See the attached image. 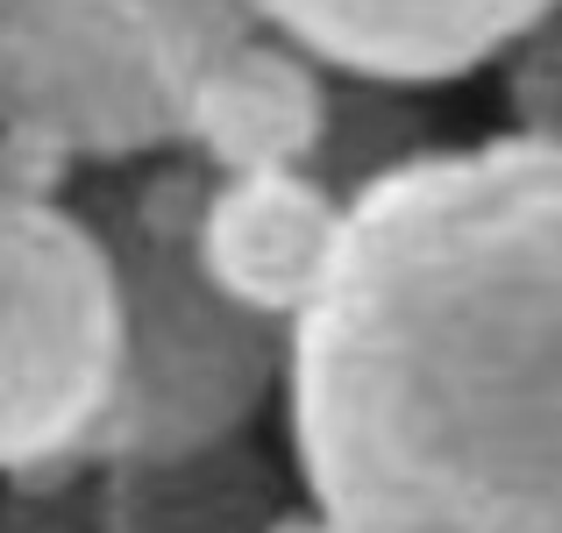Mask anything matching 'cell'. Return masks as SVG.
I'll return each instance as SVG.
<instances>
[{
  "label": "cell",
  "mask_w": 562,
  "mask_h": 533,
  "mask_svg": "<svg viewBox=\"0 0 562 533\" xmlns=\"http://www.w3.org/2000/svg\"><path fill=\"white\" fill-rule=\"evenodd\" d=\"M206 57L214 43L171 0H0V150L50 171L179 157V107Z\"/></svg>",
  "instance_id": "3"
},
{
  "label": "cell",
  "mask_w": 562,
  "mask_h": 533,
  "mask_svg": "<svg viewBox=\"0 0 562 533\" xmlns=\"http://www.w3.org/2000/svg\"><path fill=\"white\" fill-rule=\"evenodd\" d=\"M321 136H328V71L263 29L206 57L179 107V157H192L206 178L314 171Z\"/></svg>",
  "instance_id": "7"
},
{
  "label": "cell",
  "mask_w": 562,
  "mask_h": 533,
  "mask_svg": "<svg viewBox=\"0 0 562 533\" xmlns=\"http://www.w3.org/2000/svg\"><path fill=\"white\" fill-rule=\"evenodd\" d=\"M498 86H506V136L520 143H555L562 150V8L535 22L506 57H498Z\"/></svg>",
  "instance_id": "9"
},
{
  "label": "cell",
  "mask_w": 562,
  "mask_h": 533,
  "mask_svg": "<svg viewBox=\"0 0 562 533\" xmlns=\"http://www.w3.org/2000/svg\"><path fill=\"white\" fill-rule=\"evenodd\" d=\"M206 171L192 157L128 165L79 206L114 271V398L79 463L165 477L243 441L285 392V328L249 320L192 263Z\"/></svg>",
  "instance_id": "2"
},
{
  "label": "cell",
  "mask_w": 562,
  "mask_h": 533,
  "mask_svg": "<svg viewBox=\"0 0 562 533\" xmlns=\"http://www.w3.org/2000/svg\"><path fill=\"white\" fill-rule=\"evenodd\" d=\"M285 434L335 533H562L555 143H435L349 200Z\"/></svg>",
  "instance_id": "1"
},
{
  "label": "cell",
  "mask_w": 562,
  "mask_h": 533,
  "mask_svg": "<svg viewBox=\"0 0 562 533\" xmlns=\"http://www.w3.org/2000/svg\"><path fill=\"white\" fill-rule=\"evenodd\" d=\"M435 150V128H427L420 100L392 93V86H357V79H328V136H321L314 178L335 200H357L363 185H378L384 171L413 165V157Z\"/></svg>",
  "instance_id": "8"
},
{
  "label": "cell",
  "mask_w": 562,
  "mask_h": 533,
  "mask_svg": "<svg viewBox=\"0 0 562 533\" xmlns=\"http://www.w3.org/2000/svg\"><path fill=\"white\" fill-rule=\"evenodd\" d=\"M114 271L50 185L0 178V477L79 463L114 398Z\"/></svg>",
  "instance_id": "4"
},
{
  "label": "cell",
  "mask_w": 562,
  "mask_h": 533,
  "mask_svg": "<svg viewBox=\"0 0 562 533\" xmlns=\"http://www.w3.org/2000/svg\"><path fill=\"white\" fill-rule=\"evenodd\" d=\"M342 220L349 206L314 171L206 178L192 214V263L235 314L292 328L328 285Z\"/></svg>",
  "instance_id": "6"
},
{
  "label": "cell",
  "mask_w": 562,
  "mask_h": 533,
  "mask_svg": "<svg viewBox=\"0 0 562 533\" xmlns=\"http://www.w3.org/2000/svg\"><path fill=\"white\" fill-rule=\"evenodd\" d=\"M562 0H249L263 36L314 57L328 79L427 93L492 71Z\"/></svg>",
  "instance_id": "5"
},
{
  "label": "cell",
  "mask_w": 562,
  "mask_h": 533,
  "mask_svg": "<svg viewBox=\"0 0 562 533\" xmlns=\"http://www.w3.org/2000/svg\"><path fill=\"white\" fill-rule=\"evenodd\" d=\"M285 533H335V526H285Z\"/></svg>",
  "instance_id": "10"
}]
</instances>
